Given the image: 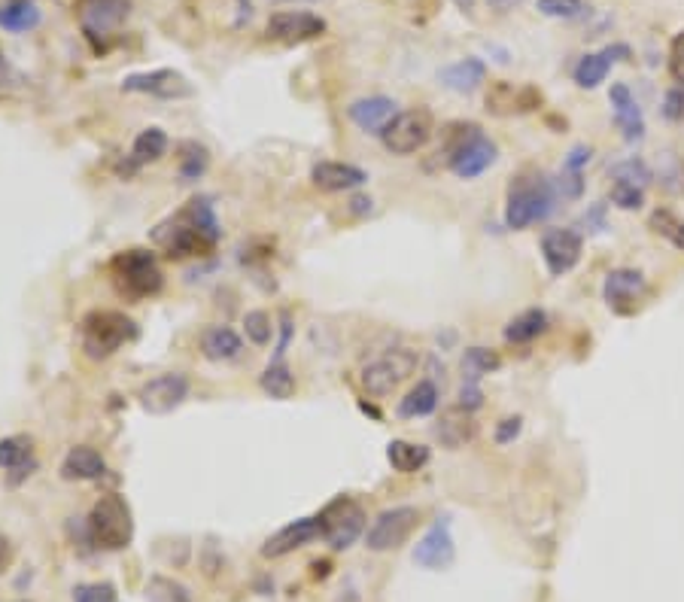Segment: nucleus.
I'll use <instances>...</instances> for the list:
<instances>
[{
  "label": "nucleus",
  "instance_id": "c756f323",
  "mask_svg": "<svg viewBox=\"0 0 684 602\" xmlns=\"http://www.w3.org/2000/svg\"><path fill=\"white\" fill-rule=\"evenodd\" d=\"M545 332H548V314L539 311V308H532V311H523L520 317H514L505 326V341H511V344H529V341H536Z\"/></svg>",
  "mask_w": 684,
  "mask_h": 602
},
{
  "label": "nucleus",
  "instance_id": "4468645a",
  "mask_svg": "<svg viewBox=\"0 0 684 602\" xmlns=\"http://www.w3.org/2000/svg\"><path fill=\"white\" fill-rule=\"evenodd\" d=\"M122 92H140V95H156V98H189L192 86L177 70H152V73H134V77H125Z\"/></svg>",
  "mask_w": 684,
  "mask_h": 602
},
{
  "label": "nucleus",
  "instance_id": "4c0bfd02",
  "mask_svg": "<svg viewBox=\"0 0 684 602\" xmlns=\"http://www.w3.org/2000/svg\"><path fill=\"white\" fill-rule=\"evenodd\" d=\"M612 180H615V183H630V186L645 189L648 180H651V171H648V165H645L642 159H627V162H621V165L612 168Z\"/></svg>",
  "mask_w": 684,
  "mask_h": 602
},
{
  "label": "nucleus",
  "instance_id": "f257e3e1",
  "mask_svg": "<svg viewBox=\"0 0 684 602\" xmlns=\"http://www.w3.org/2000/svg\"><path fill=\"white\" fill-rule=\"evenodd\" d=\"M554 207V186L539 171H523L508 186V204H505V225L508 229H526V225L539 222Z\"/></svg>",
  "mask_w": 684,
  "mask_h": 602
},
{
  "label": "nucleus",
  "instance_id": "473e14b6",
  "mask_svg": "<svg viewBox=\"0 0 684 602\" xmlns=\"http://www.w3.org/2000/svg\"><path fill=\"white\" fill-rule=\"evenodd\" d=\"M259 387H262L271 399L286 402V399L295 396V374H292L283 362H271V365L262 371Z\"/></svg>",
  "mask_w": 684,
  "mask_h": 602
},
{
  "label": "nucleus",
  "instance_id": "bb28decb",
  "mask_svg": "<svg viewBox=\"0 0 684 602\" xmlns=\"http://www.w3.org/2000/svg\"><path fill=\"white\" fill-rule=\"evenodd\" d=\"M615 55H627V46L584 55V58L578 61V67H575V83H578L581 89H596V86L605 80V73H608V67H612Z\"/></svg>",
  "mask_w": 684,
  "mask_h": 602
},
{
  "label": "nucleus",
  "instance_id": "a19ab883",
  "mask_svg": "<svg viewBox=\"0 0 684 602\" xmlns=\"http://www.w3.org/2000/svg\"><path fill=\"white\" fill-rule=\"evenodd\" d=\"M612 201H615L621 210H636V207H642V201H645V189L630 186V183H615V186H612Z\"/></svg>",
  "mask_w": 684,
  "mask_h": 602
},
{
  "label": "nucleus",
  "instance_id": "393cba45",
  "mask_svg": "<svg viewBox=\"0 0 684 602\" xmlns=\"http://www.w3.org/2000/svg\"><path fill=\"white\" fill-rule=\"evenodd\" d=\"M612 107H615V122H618V128L624 131V137L633 143V140H642V134H645V119H642V110H639V104H636V98H633V92L624 86V83H615L612 86Z\"/></svg>",
  "mask_w": 684,
  "mask_h": 602
},
{
  "label": "nucleus",
  "instance_id": "de8ad7c7",
  "mask_svg": "<svg viewBox=\"0 0 684 602\" xmlns=\"http://www.w3.org/2000/svg\"><path fill=\"white\" fill-rule=\"evenodd\" d=\"M584 162H590V149H584V146H578V149H572V156H569V162H566V168L569 171H575L578 174V168L584 165Z\"/></svg>",
  "mask_w": 684,
  "mask_h": 602
},
{
  "label": "nucleus",
  "instance_id": "2f4dec72",
  "mask_svg": "<svg viewBox=\"0 0 684 602\" xmlns=\"http://www.w3.org/2000/svg\"><path fill=\"white\" fill-rule=\"evenodd\" d=\"M438 408V387L432 381H420L402 402H399V417H426Z\"/></svg>",
  "mask_w": 684,
  "mask_h": 602
},
{
  "label": "nucleus",
  "instance_id": "6ab92c4d",
  "mask_svg": "<svg viewBox=\"0 0 684 602\" xmlns=\"http://www.w3.org/2000/svg\"><path fill=\"white\" fill-rule=\"evenodd\" d=\"M645 289H648L645 277L639 271H633V268L612 271L605 277V286H602L608 308H615L618 314H630L636 308V301L645 295Z\"/></svg>",
  "mask_w": 684,
  "mask_h": 602
},
{
  "label": "nucleus",
  "instance_id": "9b49d317",
  "mask_svg": "<svg viewBox=\"0 0 684 602\" xmlns=\"http://www.w3.org/2000/svg\"><path fill=\"white\" fill-rule=\"evenodd\" d=\"M128 16V0H76V19L92 43H101L119 31Z\"/></svg>",
  "mask_w": 684,
  "mask_h": 602
},
{
  "label": "nucleus",
  "instance_id": "412c9836",
  "mask_svg": "<svg viewBox=\"0 0 684 602\" xmlns=\"http://www.w3.org/2000/svg\"><path fill=\"white\" fill-rule=\"evenodd\" d=\"M435 435H438V441L447 450H460L478 435V423H475L472 411H466L463 405H456V408H447L441 414V420L435 426Z\"/></svg>",
  "mask_w": 684,
  "mask_h": 602
},
{
  "label": "nucleus",
  "instance_id": "09e8293b",
  "mask_svg": "<svg viewBox=\"0 0 684 602\" xmlns=\"http://www.w3.org/2000/svg\"><path fill=\"white\" fill-rule=\"evenodd\" d=\"M487 4H490L493 10H499V13H508V10H514V7H523L526 0H487Z\"/></svg>",
  "mask_w": 684,
  "mask_h": 602
},
{
  "label": "nucleus",
  "instance_id": "5701e85b",
  "mask_svg": "<svg viewBox=\"0 0 684 602\" xmlns=\"http://www.w3.org/2000/svg\"><path fill=\"white\" fill-rule=\"evenodd\" d=\"M107 472V463L104 457L98 454L95 447L89 444H80V447H70L67 457L61 463V478L64 481H95Z\"/></svg>",
  "mask_w": 684,
  "mask_h": 602
},
{
  "label": "nucleus",
  "instance_id": "864d4df0",
  "mask_svg": "<svg viewBox=\"0 0 684 602\" xmlns=\"http://www.w3.org/2000/svg\"><path fill=\"white\" fill-rule=\"evenodd\" d=\"M277 4H314V0H277Z\"/></svg>",
  "mask_w": 684,
  "mask_h": 602
},
{
  "label": "nucleus",
  "instance_id": "2eb2a0df",
  "mask_svg": "<svg viewBox=\"0 0 684 602\" xmlns=\"http://www.w3.org/2000/svg\"><path fill=\"white\" fill-rule=\"evenodd\" d=\"M453 536H450V523L447 517H438L426 536L414 548V563L423 569H447L453 563Z\"/></svg>",
  "mask_w": 684,
  "mask_h": 602
},
{
  "label": "nucleus",
  "instance_id": "f3484780",
  "mask_svg": "<svg viewBox=\"0 0 684 602\" xmlns=\"http://www.w3.org/2000/svg\"><path fill=\"white\" fill-rule=\"evenodd\" d=\"M542 104V92L532 86H514V83H493L487 89V110L496 116H514V113H529Z\"/></svg>",
  "mask_w": 684,
  "mask_h": 602
},
{
  "label": "nucleus",
  "instance_id": "9d476101",
  "mask_svg": "<svg viewBox=\"0 0 684 602\" xmlns=\"http://www.w3.org/2000/svg\"><path fill=\"white\" fill-rule=\"evenodd\" d=\"M320 523H323V539L335 551H344L359 539L362 526H365V511L350 496H338L335 502H329L320 511Z\"/></svg>",
  "mask_w": 684,
  "mask_h": 602
},
{
  "label": "nucleus",
  "instance_id": "20e7f679",
  "mask_svg": "<svg viewBox=\"0 0 684 602\" xmlns=\"http://www.w3.org/2000/svg\"><path fill=\"white\" fill-rule=\"evenodd\" d=\"M89 536L104 551H122L134 539V517L128 502L119 493H107L92 505L89 514Z\"/></svg>",
  "mask_w": 684,
  "mask_h": 602
},
{
  "label": "nucleus",
  "instance_id": "7ed1b4c3",
  "mask_svg": "<svg viewBox=\"0 0 684 602\" xmlns=\"http://www.w3.org/2000/svg\"><path fill=\"white\" fill-rule=\"evenodd\" d=\"M107 271H110L116 292L131 298V301L156 295L165 283V274L149 250H125V253L113 256Z\"/></svg>",
  "mask_w": 684,
  "mask_h": 602
},
{
  "label": "nucleus",
  "instance_id": "37998d69",
  "mask_svg": "<svg viewBox=\"0 0 684 602\" xmlns=\"http://www.w3.org/2000/svg\"><path fill=\"white\" fill-rule=\"evenodd\" d=\"M669 73H672V80L684 86V31L672 37L669 43Z\"/></svg>",
  "mask_w": 684,
  "mask_h": 602
},
{
  "label": "nucleus",
  "instance_id": "0eeeda50",
  "mask_svg": "<svg viewBox=\"0 0 684 602\" xmlns=\"http://www.w3.org/2000/svg\"><path fill=\"white\" fill-rule=\"evenodd\" d=\"M152 241H156V244L165 250V256H171V259L201 256V253H207V250L216 247V244L201 232V225H198V219H195L192 204H189L186 210H180L171 222L159 225L156 235H152Z\"/></svg>",
  "mask_w": 684,
  "mask_h": 602
},
{
  "label": "nucleus",
  "instance_id": "ea45409f",
  "mask_svg": "<svg viewBox=\"0 0 684 602\" xmlns=\"http://www.w3.org/2000/svg\"><path fill=\"white\" fill-rule=\"evenodd\" d=\"M244 332H247V338H250L253 344L265 347V344L271 341V332H274L271 317H268L265 311H250V314L244 317Z\"/></svg>",
  "mask_w": 684,
  "mask_h": 602
},
{
  "label": "nucleus",
  "instance_id": "f704fd0d",
  "mask_svg": "<svg viewBox=\"0 0 684 602\" xmlns=\"http://www.w3.org/2000/svg\"><path fill=\"white\" fill-rule=\"evenodd\" d=\"M499 365H502L499 353H493L487 347H469L463 356V378H466V384H478L484 374L499 371Z\"/></svg>",
  "mask_w": 684,
  "mask_h": 602
},
{
  "label": "nucleus",
  "instance_id": "a878e982",
  "mask_svg": "<svg viewBox=\"0 0 684 602\" xmlns=\"http://www.w3.org/2000/svg\"><path fill=\"white\" fill-rule=\"evenodd\" d=\"M241 350H244V344H241L238 332L228 329V326H210L201 335V353L210 362H228V359L241 356Z\"/></svg>",
  "mask_w": 684,
  "mask_h": 602
},
{
  "label": "nucleus",
  "instance_id": "e433bc0d",
  "mask_svg": "<svg viewBox=\"0 0 684 602\" xmlns=\"http://www.w3.org/2000/svg\"><path fill=\"white\" fill-rule=\"evenodd\" d=\"M651 229H654L660 238H666L672 247H678V250L684 253V219H678V216L669 213V210H654V213H651Z\"/></svg>",
  "mask_w": 684,
  "mask_h": 602
},
{
  "label": "nucleus",
  "instance_id": "c03bdc74",
  "mask_svg": "<svg viewBox=\"0 0 684 602\" xmlns=\"http://www.w3.org/2000/svg\"><path fill=\"white\" fill-rule=\"evenodd\" d=\"M663 116L669 122H681L684 119V86L681 83L666 92V98H663Z\"/></svg>",
  "mask_w": 684,
  "mask_h": 602
},
{
  "label": "nucleus",
  "instance_id": "aec40b11",
  "mask_svg": "<svg viewBox=\"0 0 684 602\" xmlns=\"http://www.w3.org/2000/svg\"><path fill=\"white\" fill-rule=\"evenodd\" d=\"M347 116L353 119V125H359L365 134H384V128L399 116V104L393 98H384V95H374V98H362V101H353L347 107Z\"/></svg>",
  "mask_w": 684,
  "mask_h": 602
},
{
  "label": "nucleus",
  "instance_id": "c85d7f7f",
  "mask_svg": "<svg viewBox=\"0 0 684 602\" xmlns=\"http://www.w3.org/2000/svg\"><path fill=\"white\" fill-rule=\"evenodd\" d=\"M387 460L396 472L411 475L420 472L429 463V447L423 444H411V441H390L387 444Z\"/></svg>",
  "mask_w": 684,
  "mask_h": 602
},
{
  "label": "nucleus",
  "instance_id": "ddd939ff",
  "mask_svg": "<svg viewBox=\"0 0 684 602\" xmlns=\"http://www.w3.org/2000/svg\"><path fill=\"white\" fill-rule=\"evenodd\" d=\"M323 539V523H320V514L317 517H298L292 523H286L283 530H277L265 545H262V557L268 560H280L304 545H311Z\"/></svg>",
  "mask_w": 684,
  "mask_h": 602
},
{
  "label": "nucleus",
  "instance_id": "79ce46f5",
  "mask_svg": "<svg viewBox=\"0 0 684 602\" xmlns=\"http://www.w3.org/2000/svg\"><path fill=\"white\" fill-rule=\"evenodd\" d=\"M73 602H116V590L113 584H83V587H76L73 593Z\"/></svg>",
  "mask_w": 684,
  "mask_h": 602
},
{
  "label": "nucleus",
  "instance_id": "cd10ccee",
  "mask_svg": "<svg viewBox=\"0 0 684 602\" xmlns=\"http://www.w3.org/2000/svg\"><path fill=\"white\" fill-rule=\"evenodd\" d=\"M484 77H487V67L478 58L456 61V64L441 70V83L447 89H453V92H472V89H478L484 83Z\"/></svg>",
  "mask_w": 684,
  "mask_h": 602
},
{
  "label": "nucleus",
  "instance_id": "c9c22d12",
  "mask_svg": "<svg viewBox=\"0 0 684 602\" xmlns=\"http://www.w3.org/2000/svg\"><path fill=\"white\" fill-rule=\"evenodd\" d=\"M180 177L183 180H198V177H204V171H207V165H210V153L207 149L201 146V143H183L180 146Z\"/></svg>",
  "mask_w": 684,
  "mask_h": 602
},
{
  "label": "nucleus",
  "instance_id": "a211bd4d",
  "mask_svg": "<svg viewBox=\"0 0 684 602\" xmlns=\"http://www.w3.org/2000/svg\"><path fill=\"white\" fill-rule=\"evenodd\" d=\"M268 37L280 43H304L326 31V22L314 13H274L268 19Z\"/></svg>",
  "mask_w": 684,
  "mask_h": 602
},
{
  "label": "nucleus",
  "instance_id": "423d86ee",
  "mask_svg": "<svg viewBox=\"0 0 684 602\" xmlns=\"http://www.w3.org/2000/svg\"><path fill=\"white\" fill-rule=\"evenodd\" d=\"M417 353L408 347H393L384 356L371 359L359 371V384L368 396H390L399 384H405L414 368H417Z\"/></svg>",
  "mask_w": 684,
  "mask_h": 602
},
{
  "label": "nucleus",
  "instance_id": "39448f33",
  "mask_svg": "<svg viewBox=\"0 0 684 602\" xmlns=\"http://www.w3.org/2000/svg\"><path fill=\"white\" fill-rule=\"evenodd\" d=\"M83 350L92 359H107L113 356L122 344L137 338V326L131 317H125L122 311H92L83 320Z\"/></svg>",
  "mask_w": 684,
  "mask_h": 602
},
{
  "label": "nucleus",
  "instance_id": "58836bf2",
  "mask_svg": "<svg viewBox=\"0 0 684 602\" xmlns=\"http://www.w3.org/2000/svg\"><path fill=\"white\" fill-rule=\"evenodd\" d=\"M584 10V0H539V13L548 19H578Z\"/></svg>",
  "mask_w": 684,
  "mask_h": 602
},
{
  "label": "nucleus",
  "instance_id": "f8f14e48",
  "mask_svg": "<svg viewBox=\"0 0 684 602\" xmlns=\"http://www.w3.org/2000/svg\"><path fill=\"white\" fill-rule=\"evenodd\" d=\"M137 399H140V408L146 414H159V417L171 414L189 399V378L180 371L159 374V378H152L140 387Z\"/></svg>",
  "mask_w": 684,
  "mask_h": 602
},
{
  "label": "nucleus",
  "instance_id": "6e6552de",
  "mask_svg": "<svg viewBox=\"0 0 684 602\" xmlns=\"http://www.w3.org/2000/svg\"><path fill=\"white\" fill-rule=\"evenodd\" d=\"M435 134V119L426 107H414L399 113L387 128L380 134L384 146L390 149L393 156H414L420 149L432 140Z\"/></svg>",
  "mask_w": 684,
  "mask_h": 602
},
{
  "label": "nucleus",
  "instance_id": "72a5a7b5",
  "mask_svg": "<svg viewBox=\"0 0 684 602\" xmlns=\"http://www.w3.org/2000/svg\"><path fill=\"white\" fill-rule=\"evenodd\" d=\"M168 153V134L162 128H146L134 137V146H131V156L137 165L143 162H159L162 156Z\"/></svg>",
  "mask_w": 684,
  "mask_h": 602
},
{
  "label": "nucleus",
  "instance_id": "b1692460",
  "mask_svg": "<svg viewBox=\"0 0 684 602\" xmlns=\"http://www.w3.org/2000/svg\"><path fill=\"white\" fill-rule=\"evenodd\" d=\"M37 466L34 454H31V438L25 435H13L0 441V469L10 472V481L19 484L31 475V469Z\"/></svg>",
  "mask_w": 684,
  "mask_h": 602
},
{
  "label": "nucleus",
  "instance_id": "4be33fe9",
  "mask_svg": "<svg viewBox=\"0 0 684 602\" xmlns=\"http://www.w3.org/2000/svg\"><path fill=\"white\" fill-rule=\"evenodd\" d=\"M311 180L323 192H350V189L362 186L368 180V174L347 162H317L311 171Z\"/></svg>",
  "mask_w": 684,
  "mask_h": 602
},
{
  "label": "nucleus",
  "instance_id": "603ef678",
  "mask_svg": "<svg viewBox=\"0 0 684 602\" xmlns=\"http://www.w3.org/2000/svg\"><path fill=\"white\" fill-rule=\"evenodd\" d=\"M456 7H463V10H472V0H453Z\"/></svg>",
  "mask_w": 684,
  "mask_h": 602
},
{
  "label": "nucleus",
  "instance_id": "7c9ffc66",
  "mask_svg": "<svg viewBox=\"0 0 684 602\" xmlns=\"http://www.w3.org/2000/svg\"><path fill=\"white\" fill-rule=\"evenodd\" d=\"M40 25V10L31 4V0H7L0 4V28L22 34Z\"/></svg>",
  "mask_w": 684,
  "mask_h": 602
},
{
  "label": "nucleus",
  "instance_id": "a18cd8bd",
  "mask_svg": "<svg viewBox=\"0 0 684 602\" xmlns=\"http://www.w3.org/2000/svg\"><path fill=\"white\" fill-rule=\"evenodd\" d=\"M460 405H463L466 411L481 408V390H478V384H463V390H460Z\"/></svg>",
  "mask_w": 684,
  "mask_h": 602
},
{
  "label": "nucleus",
  "instance_id": "8fccbe9b",
  "mask_svg": "<svg viewBox=\"0 0 684 602\" xmlns=\"http://www.w3.org/2000/svg\"><path fill=\"white\" fill-rule=\"evenodd\" d=\"M10 557H13V551H10V542L0 536V572H4L7 566H10Z\"/></svg>",
  "mask_w": 684,
  "mask_h": 602
},
{
  "label": "nucleus",
  "instance_id": "3c124183",
  "mask_svg": "<svg viewBox=\"0 0 684 602\" xmlns=\"http://www.w3.org/2000/svg\"><path fill=\"white\" fill-rule=\"evenodd\" d=\"M353 210H356V213L371 210V198H353Z\"/></svg>",
  "mask_w": 684,
  "mask_h": 602
},
{
  "label": "nucleus",
  "instance_id": "f03ea898",
  "mask_svg": "<svg viewBox=\"0 0 684 602\" xmlns=\"http://www.w3.org/2000/svg\"><path fill=\"white\" fill-rule=\"evenodd\" d=\"M447 143V165L460 180H475L496 165L499 149L478 125H453Z\"/></svg>",
  "mask_w": 684,
  "mask_h": 602
},
{
  "label": "nucleus",
  "instance_id": "49530a36",
  "mask_svg": "<svg viewBox=\"0 0 684 602\" xmlns=\"http://www.w3.org/2000/svg\"><path fill=\"white\" fill-rule=\"evenodd\" d=\"M517 432H520V417H508V420H502V423H499V429H496V441H499V444H508L511 438H517Z\"/></svg>",
  "mask_w": 684,
  "mask_h": 602
},
{
  "label": "nucleus",
  "instance_id": "1a4fd4ad",
  "mask_svg": "<svg viewBox=\"0 0 684 602\" xmlns=\"http://www.w3.org/2000/svg\"><path fill=\"white\" fill-rule=\"evenodd\" d=\"M420 520V511L414 505H396V508H387L380 511L374 517V523L368 526L365 533V545L371 551H396L399 545L408 542V536L414 533V526Z\"/></svg>",
  "mask_w": 684,
  "mask_h": 602
},
{
  "label": "nucleus",
  "instance_id": "dca6fc26",
  "mask_svg": "<svg viewBox=\"0 0 684 602\" xmlns=\"http://www.w3.org/2000/svg\"><path fill=\"white\" fill-rule=\"evenodd\" d=\"M581 235L572 232V229H554L542 238V256H545V265L554 277H563L569 274L578 259H581Z\"/></svg>",
  "mask_w": 684,
  "mask_h": 602
}]
</instances>
